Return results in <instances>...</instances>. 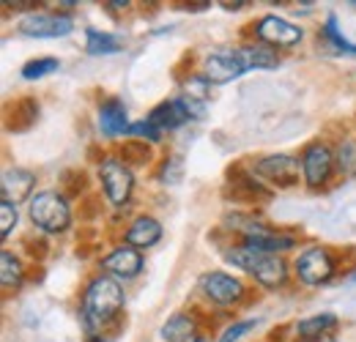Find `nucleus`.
<instances>
[{
	"label": "nucleus",
	"mask_w": 356,
	"mask_h": 342,
	"mask_svg": "<svg viewBox=\"0 0 356 342\" xmlns=\"http://www.w3.org/2000/svg\"><path fill=\"white\" fill-rule=\"evenodd\" d=\"M129 131H132L134 137H145V140H151V142H156V140H159V134H162V131L154 127L148 118H145V121H140V124H132Z\"/></svg>",
	"instance_id": "473e14b6"
},
{
	"label": "nucleus",
	"mask_w": 356,
	"mask_h": 342,
	"mask_svg": "<svg viewBox=\"0 0 356 342\" xmlns=\"http://www.w3.org/2000/svg\"><path fill=\"white\" fill-rule=\"evenodd\" d=\"M225 260L244 268L250 277H255L261 285L266 288H277L285 282L288 277V266L285 260L274 252H261V250H252V247H233L230 252H225Z\"/></svg>",
	"instance_id": "f03ea898"
},
{
	"label": "nucleus",
	"mask_w": 356,
	"mask_h": 342,
	"mask_svg": "<svg viewBox=\"0 0 356 342\" xmlns=\"http://www.w3.org/2000/svg\"><path fill=\"white\" fill-rule=\"evenodd\" d=\"M33 184H36L33 172L22 170V168L6 170V172H3V184H0V195H3V203H11V206H17V203L28 200V197H31V192H33Z\"/></svg>",
	"instance_id": "ddd939ff"
},
{
	"label": "nucleus",
	"mask_w": 356,
	"mask_h": 342,
	"mask_svg": "<svg viewBox=\"0 0 356 342\" xmlns=\"http://www.w3.org/2000/svg\"><path fill=\"white\" fill-rule=\"evenodd\" d=\"M86 36H88L90 55H115V52L121 49V39H115V36H110V33H99V31L90 28Z\"/></svg>",
	"instance_id": "b1692460"
},
{
	"label": "nucleus",
	"mask_w": 356,
	"mask_h": 342,
	"mask_svg": "<svg viewBox=\"0 0 356 342\" xmlns=\"http://www.w3.org/2000/svg\"><path fill=\"white\" fill-rule=\"evenodd\" d=\"M244 69H274L277 66V52L271 47H244L236 49Z\"/></svg>",
	"instance_id": "aec40b11"
},
{
	"label": "nucleus",
	"mask_w": 356,
	"mask_h": 342,
	"mask_svg": "<svg viewBox=\"0 0 356 342\" xmlns=\"http://www.w3.org/2000/svg\"><path fill=\"white\" fill-rule=\"evenodd\" d=\"M296 274L305 285H323L334 274V260L326 250L312 247V250H305L296 257Z\"/></svg>",
	"instance_id": "423d86ee"
},
{
	"label": "nucleus",
	"mask_w": 356,
	"mask_h": 342,
	"mask_svg": "<svg viewBox=\"0 0 356 342\" xmlns=\"http://www.w3.org/2000/svg\"><path fill=\"white\" fill-rule=\"evenodd\" d=\"M337 165L346 175H356V142L354 140H343V145L337 148Z\"/></svg>",
	"instance_id": "bb28decb"
},
{
	"label": "nucleus",
	"mask_w": 356,
	"mask_h": 342,
	"mask_svg": "<svg viewBox=\"0 0 356 342\" xmlns=\"http://www.w3.org/2000/svg\"><path fill=\"white\" fill-rule=\"evenodd\" d=\"M14 225H17V206L3 203V206H0V236L6 238V236L11 233Z\"/></svg>",
	"instance_id": "2f4dec72"
},
{
	"label": "nucleus",
	"mask_w": 356,
	"mask_h": 342,
	"mask_svg": "<svg viewBox=\"0 0 356 342\" xmlns=\"http://www.w3.org/2000/svg\"><path fill=\"white\" fill-rule=\"evenodd\" d=\"M52 72H58V60L55 58H36V60L22 66V77L25 80H39V77H47Z\"/></svg>",
	"instance_id": "a878e982"
},
{
	"label": "nucleus",
	"mask_w": 356,
	"mask_h": 342,
	"mask_svg": "<svg viewBox=\"0 0 356 342\" xmlns=\"http://www.w3.org/2000/svg\"><path fill=\"white\" fill-rule=\"evenodd\" d=\"M47 250H49V244H47L42 236H28L25 238V252L31 255V260H44Z\"/></svg>",
	"instance_id": "c756f323"
},
{
	"label": "nucleus",
	"mask_w": 356,
	"mask_h": 342,
	"mask_svg": "<svg viewBox=\"0 0 356 342\" xmlns=\"http://www.w3.org/2000/svg\"><path fill=\"white\" fill-rule=\"evenodd\" d=\"M332 260H334V271L348 274L351 268H356V250L354 247H346V250H340L337 255H332Z\"/></svg>",
	"instance_id": "c85d7f7f"
},
{
	"label": "nucleus",
	"mask_w": 356,
	"mask_h": 342,
	"mask_svg": "<svg viewBox=\"0 0 356 342\" xmlns=\"http://www.w3.org/2000/svg\"><path fill=\"white\" fill-rule=\"evenodd\" d=\"M323 36L332 42V47L337 49V52H346V55H356V44H351L340 31H337V19H334V14H329V19H326V28H323Z\"/></svg>",
	"instance_id": "393cba45"
},
{
	"label": "nucleus",
	"mask_w": 356,
	"mask_h": 342,
	"mask_svg": "<svg viewBox=\"0 0 356 342\" xmlns=\"http://www.w3.org/2000/svg\"><path fill=\"white\" fill-rule=\"evenodd\" d=\"M255 175L277 184L280 189H291L299 184V162L293 156H285V154L266 156V159L255 162Z\"/></svg>",
	"instance_id": "6e6552de"
},
{
	"label": "nucleus",
	"mask_w": 356,
	"mask_h": 342,
	"mask_svg": "<svg viewBox=\"0 0 356 342\" xmlns=\"http://www.w3.org/2000/svg\"><path fill=\"white\" fill-rule=\"evenodd\" d=\"M90 342H110V340H104V337H93Z\"/></svg>",
	"instance_id": "4c0bfd02"
},
{
	"label": "nucleus",
	"mask_w": 356,
	"mask_h": 342,
	"mask_svg": "<svg viewBox=\"0 0 356 342\" xmlns=\"http://www.w3.org/2000/svg\"><path fill=\"white\" fill-rule=\"evenodd\" d=\"M252 326H255V320H236L233 326H227V329H225V334L220 337V342H236V340H241V337H244V334H247V332H250Z\"/></svg>",
	"instance_id": "7c9ffc66"
},
{
	"label": "nucleus",
	"mask_w": 356,
	"mask_h": 342,
	"mask_svg": "<svg viewBox=\"0 0 356 342\" xmlns=\"http://www.w3.org/2000/svg\"><path fill=\"white\" fill-rule=\"evenodd\" d=\"M0 282H3V291L6 293H11V291H17L19 288V282H22V266H19V260L11 255V252H0Z\"/></svg>",
	"instance_id": "4be33fe9"
},
{
	"label": "nucleus",
	"mask_w": 356,
	"mask_h": 342,
	"mask_svg": "<svg viewBox=\"0 0 356 342\" xmlns=\"http://www.w3.org/2000/svg\"><path fill=\"white\" fill-rule=\"evenodd\" d=\"M247 69H244V63H241V58H238V52L236 49H225V52H214V55H209L206 58V80L209 83H230V80H236V77H241Z\"/></svg>",
	"instance_id": "f8f14e48"
},
{
	"label": "nucleus",
	"mask_w": 356,
	"mask_h": 342,
	"mask_svg": "<svg viewBox=\"0 0 356 342\" xmlns=\"http://www.w3.org/2000/svg\"><path fill=\"white\" fill-rule=\"evenodd\" d=\"M36 118H39V101L33 96H22V99L8 104V110H6V129L14 131V134L28 131L36 124Z\"/></svg>",
	"instance_id": "4468645a"
},
{
	"label": "nucleus",
	"mask_w": 356,
	"mask_h": 342,
	"mask_svg": "<svg viewBox=\"0 0 356 342\" xmlns=\"http://www.w3.org/2000/svg\"><path fill=\"white\" fill-rule=\"evenodd\" d=\"M121 162L132 165V168H143V165L151 162V148L143 140H129V142L121 145Z\"/></svg>",
	"instance_id": "5701e85b"
},
{
	"label": "nucleus",
	"mask_w": 356,
	"mask_h": 342,
	"mask_svg": "<svg viewBox=\"0 0 356 342\" xmlns=\"http://www.w3.org/2000/svg\"><path fill=\"white\" fill-rule=\"evenodd\" d=\"M285 332H288V326H280V329H271V332H268V340H271V342H282V334H285Z\"/></svg>",
	"instance_id": "e433bc0d"
},
{
	"label": "nucleus",
	"mask_w": 356,
	"mask_h": 342,
	"mask_svg": "<svg viewBox=\"0 0 356 342\" xmlns=\"http://www.w3.org/2000/svg\"><path fill=\"white\" fill-rule=\"evenodd\" d=\"M31 219L44 233H63L72 222V211L63 195L58 192H39L31 200Z\"/></svg>",
	"instance_id": "7ed1b4c3"
},
{
	"label": "nucleus",
	"mask_w": 356,
	"mask_h": 342,
	"mask_svg": "<svg viewBox=\"0 0 356 342\" xmlns=\"http://www.w3.org/2000/svg\"><path fill=\"white\" fill-rule=\"evenodd\" d=\"M189 118V113L184 110V104L181 101H162V104H156L154 110H151V115H148V121L154 124V127L159 129H178L184 121Z\"/></svg>",
	"instance_id": "a211bd4d"
},
{
	"label": "nucleus",
	"mask_w": 356,
	"mask_h": 342,
	"mask_svg": "<svg viewBox=\"0 0 356 342\" xmlns=\"http://www.w3.org/2000/svg\"><path fill=\"white\" fill-rule=\"evenodd\" d=\"M3 6H6V8H14V11H25V8H36V3H33V0H6Z\"/></svg>",
	"instance_id": "72a5a7b5"
},
{
	"label": "nucleus",
	"mask_w": 356,
	"mask_h": 342,
	"mask_svg": "<svg viewBox=\"0 0 356 342\" xmlns=\"http://www.w3.org/2000/svg\"><path fill=\"white\" fill-rule=\"evenodd\" d=\"M200 291L214 301V304H233V301L241 299L244 288L236 277L225 274V271H209L200 277Z\"/></svg>",
	"instance_id": "1a4fd4ad"
},
{
	"label": "nucleus",
	"mask_w": 356,
	"mask_h": 342,
	"mask_svg": "<svg viewBox=\"0 0 356 342\" xmlns=\"http://www.w3.org/2000/svg\"><path fill=\"white\" fill-rule=\"evenodd\" d=\"M334 326H337V318L332 312H323V315L302 320L299 323V334H302V340H318V337H326Z\"/></svg>",
	"instance_id": "412c9836"
},
{
	"label": "nucleus",
	"mask_w": 356,
	"mask_h": 342,
	"mask_svg": "<svg viewBox=\"0 0 356 342\" xmlns=\"http://www.w3.org/2000/svg\"><path fill=\"white\" fill-rule=\"evenodd\" d=\"M124 309V291L113 277H96L83 296V320L90 332L110 326Z\"/></svg>",
	"instance_id": "f257e3e1"
},
{
	"label": "nucleus",
	"mask_w": 356,
	"mask_h": 342,
	"mask_svg": "<svg viewBox=\"0 0 356 342\" xmlns=\"http://www.w3.org/2000/svg\"><path fill=\"white\" fill-rule=\"evenodd\" d=\"M102 268L129 279V277H137V274H140L143 257H140V252L132 250V247H118V250H113L110 255L102 260Z\"/></svg>",
	"instance_id": "2eb2a0df"
},
{
	"label": "nucleus",
	"mask_w": 356,
	"mask_h": 342,
	"mask_svg": "<svg viewBox=\"0 0 356 342\" xmlns=\"http://www.w3.org/2000/svg\"><path fill=\"white\" fill-rule=\"evenodd\" d=\"M178 8L184 11H203V8H211L209 0H192V3H178Z\"/></svg>",
	"instance_id": "f704fd0d"
},
{
	"label": "nucleus",
	"mask_w": 356,
	"mask_h": 342,
	"mask_svg": "<svg viewBox=\"0 0 356 342\" xmlns=\"http://www.w3.org/2000/svg\"><path fill=\"white\" fill-rule=\"evenodd\" d=\"M225 197L233 203H247V206H258V203H268L271 192L264 184L252 181L238 165L227 170V186H225Z\"/></svg>",
	"instance_id": "39448f33"
},
{
	"label": "nucleus",
	"mask_w": 356,
	"mask_h": 342,
	"mask_svg": "<svg viewBox=\"0 0 356 342\" xmlns=\"http://www.w3.org/2000/svg\"><path fill=\"white\" fill-rule=\"evenodd\" d=\"M72 28L74 22L63 14H31L19 22V33L33 39H60V36H69Z\"/></svg>",
	"instance_id": "0eeeda50"
},
{
	"label": "nucleus",
	"mask_w": 356,
	"mask_h": 342,
	"mask_svg": "<svg viewBox=\"0 0 356 342\" xmlns=\"http://www.w3.org/2000/svg\"><path fill=\"white\" fill-rule=\"evenodd\" d=\"M102 186H104V195L113 206H124L129 197H132V186H134V178L129 168L121 162V159H104L102 162Z\"/></svg>",
	"instance_id": "20e7f679"
},
{
	"label": "nucleus",
	"mask_w": 356,
	"mask_h": 342,
	"mask_svg": "<svg viewBox=\"0 0 356 342\" xmlns=\"http://www.w3.org/2000/svg\"><path fill=\"white\" fill-rule=\"evenodd\" d=\"M258 39L268 47H293L302 39V31L296 25H291L288 19H282V17L268 14L258 22Z\"/></svg>",
	"instance_id": "9b49d317"
},
{
	"label": "nucleus",
	"mask_w": 356,
	"mask_h": 342,
	"mask_svg": "<svg viewBox=\"0 0 356 342\" xmlns=\"http://www.w3.org/2000/svg\"><path fill=\"white\" fill-rule=\"evenodd\" d=\"M127 127H129L127 107L118 99H107L102 104V110H99V129H102V134L104 137H118V134L127 131Z\"/></svg>",
	"instance_id": "f3484780"
},
{
	"label": "nucleus",
	"mask_w": 356,
	"mask_h": 342,
	"mask_svg": "<svg viewBox=\"0 0 356 342\" xmlns=\"http://www.w3.org/2000/svg\"><path fill=\"white\" fill-rule=\"evenodd\" d=\"M162 238V225L154 216H137L127 230V244L137 250H148Z\"/></svg>",
	"instance_id": "dca6fc26"
},
{
	"label": "nucleus",
	"mask_w": 356,
	"mask_h": 342,
	"mask_svg": "<svg viewBox=\"0 0 356 342\" xmlns=\"http://www.w3.org/2000/svg\"><path fill=\"white\" fill-rule=\"evenodd\" d=\"M195 337H197V334H195V320H192L189 315H184V312L173 315V318L162 326V340L165 342H192Z\"/></svg>",
	"instance_id": "6ab92c4d"
},
{
	"label": "nucleus",
	"mask_w": 356,
	"mask_h": 342,
	"mask_svg": "<svg viewBox=\"0 0 356 342\" xmlns=\"http://www.w3.org/2000/svg\"><path fill=\"white\" fill-rule=\"evenodd\" d=\"M220 6H222L225 11H238V8H244V6H247V0H233V3H230V0H222Z\"/></svg>",
	"instance_id": "c9c22d12"
},
{
	"label": "nucleus",
	"mask_w": 356,
	"mask_h": 342,
	"mask_svg": "<svg viewBox=\"0 0 356 342\" xmlns=\"http://www.w3.org/2000/svg\"><path fill=\"white\" fill-rule=\"evenodd\" d=\"M86 172L80 170H69L66 175H63V184H66V195L69 197H77V195H83L86 192Z\"/></svg>",
	"instance_id": "cd10ccee"
},
{
	"label": "nucleus",
	"mask_w": 356,
	"mask_h": 342,
	"mask_svg": "<svg viewBox=\"0 0 356 342\" xmlns=\"http://www.w3.org/2000/svg\"><path fill=\"white\" fill-rule=\"evenodd\" d=\"M192 342H206V337H195Z\"/></svg>",
	"instance_id": "58836bf2"
},
{
	"label": "nucleus",
	"mask_w": 356,
	"mask_h": 342,
	"mask_svg": "<svg viewBox=\"0 0 356 342\" xmlns=\"http://www.w3.org/2000/svg\"><path fill=\"white\" fill-rule=\"evenodd\" d=\"M332 168H334V156H332V151L323 142H312V145L305 148L302 172H305V178H307L310 186H321L332 175Z\"/></svg>",
	"instance_id": "9d476101"
}]
</instances>
